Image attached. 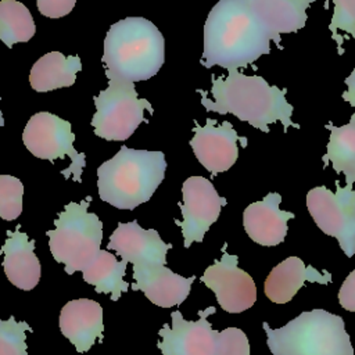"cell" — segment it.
Segmentation results:
<instances>
[{
    "label": "cell",
    "mask_w": 355,
    "mask_h": 355,
    "mask_svg": "<svg viewBox=\"0 0 355 355\" xmlns=\"http://www.w3.org/2000/svg\"><path fill=\"white\" fill-rule=\"evenodd\" d=\"M270 40L273 35L245 0H219L204 25L201 64L205 68H247L270 53Z\"/></svg>",
    "instance_id": "1"
},
{
    "label": "cell",
    "mask_w": 355,
    "mask_h": 355,
    "mask_svg": "<svg viewBox=\"0 0 355 355\" xmlns=\"http://www.w3.org/2000/svg\"><path fill=\"white\" fill-rule=\"evenodd\" d=\"M226 76H212V100L201 89V104L207 111L233 114L251 126L269 132V125L282 122L284 132L288 126L300 128L291 121L293 105L286 98V89L270 86L262 76L245 75L236 68L227 69Z\"/></svg>",
    "instance_id": "2"
},
{
    "label": "cell",
    "mask_w": 355,
    "mask_h": 355,
    "mask_svg": "<svg viewBox=\"0 0 355 355\" xmlns=\"http://www.w3.org/2000/svg\"><path fill=\"white\" fill-rule=\"evenodd\" d=\"M101 61L108 79L147 80L164 65V36L148 19L128 17L111 25Z\"/></svg>",
    "instance_id": "3"
},
{
    "label": "cell",
    "mask_w": 355,
    "mask_h": 355,
    "mask_svg": "<svg viewBox=\"0 0 355 355\" xmlns=\"http://www.w3.org/2000/svg\"><path fill=\"white\" fill-rule=\"evenodd\" d=\"M162 151L122 146L97 169V189L103 201L118 209H135L148 201L165 178Z\"/></svg>",
    "instance_id": "4"
},
{
    "label": "cell",
    "mask_w": 355,
    "mask_h": 355,
    "mask_svg": "<svg viewBox=\"0 0 355 355\" xmlns=\"http://www.w3.org/2000/svg\"><path fill=\"white\" fill-rule=\"evenodd\" d=\"M262 327L273 355H354L343 318L324 309L302 312L279 329Z\"/></svg>",
    "instance_id": "5"
},
{
    "label": "cell",
    "mask_w": 355,
    "mask_h": 355,
    "mask_svg": "<svg viewBox=\"0 0 355 355\" xmlns=\"http://www.w3.org/2000/svg\"><path fill=\"white\" fill-rule=\"evenodd\" d=\"M90 201L92 197L87 196L80 202L67 204L54 220L55 229L46 233L53 258L64 263L68 275L82 272L100 251L103 222L87 211Z\"/></svg>",
    "instance_id": "6"
},
{
    "label": "cell",
    "mask_w": 355,
    "mask_h": 355,
    "mask_svg": "<svg viewBox=\"0 0 355 355\" xmlns=\"http://www.w3.org/2000/svg\"><path fill=\"white\" fill-rule=\"evenodd\" d=\"M96 112L92 118L94 135L108 141L129 139L144 119V111L154 112L146 98H139L133 82L108 79L107 89L94 97Z\"/></svg>",
    "instance_id": "7"
},
{
    "label": "cell",
    "mask_w": 355,
    "mask_h": 355,
    "mask_svg": "<svg viewBox=\"0 0 355 355\" xmlns=\"http://www.w3.org/2000/svg\"><path fill=\"white\" fill-rule=\"evenodd\" d=\"M73 140L71 123L50 112L32 115L22 132V141L35 157L54 162V159L68 155L72 162L61 173L65 179L72 176V180L80 183L86 161L85 154L73 148Z\"/></svg>",
    "instance_id": "8"
},
{
    "label": "cell",
    "mask_w": 355,
    "mask_h": 355,
    "mask_svg": "<svg viewBox=\"0 0 355 355\" xmlns=\"http://www.w3.org/2000/svg\"><path fill=\"white\" fill-rule=\"evenodd\" d=\"M306 207L318 227L337 239L344 254H355V190L352 184L340 186L336 180V193L326 186L308 191Z\"/></svg>",
    "instance_id": "9"
},
{
    "label": "cell",
    "mask_w": 355,
    "mask_h": 355,
    "mask_svg": "<svg viewBox=\"0 0 355 355\" xmlns=\"http://www.w3.org/2000/svg\"><path fill=\"white\" fill-rule=\"evenodd\" d=\"M183 202H179L183 220L175 219L180 226L184 247L189 248L194 241L201 243L214 222L218 220L222 207L227 204L220 197L209 179L190 176L182 184Z\"/></svg>",
    "instance_id": "10"
},
{
    "label": "cell",
    "mask_w": 355,
    "mask_h": 355,
    "mask_svg": "<svg viewBox=\"0 0 355 355\" xmlns=\"http://www.w3.org/2000/svg\"><path fill=\"white\" fill-rule=\"evenodd\" d=\"M223 244L222 258L208 266L201 282L215 293L220 308L229 313H240L255 304L257 286L252 277L237 266V255L226 252Z\"/></svg>",
    "instance_id": "11"
},
{
    "label": "cell",
    "mask_w": 355,
    "mask_h": 355,
    "mask_svg": "<svg viewBox=\"0 0 355 355\" xmlns=\"http://www.w3.org/2000/svg\"><path fill=\"white\" fill-rule=\"evenodd\" d=\"M215 306L198 311V320H186L180 311L172 312V326L164 323L158 330L157 347L164 355H216L218 334L208 322Z\"/></svg>",
    "instance_id": "12"
},
{
    "label": "cell",
    "mask_w": 355,
    "mask_h": 355,
    "mask_svg": "<svg viewBox=\"0 0 355 355\" xmlns=\"http://www.w3.org/2000/svg\"><path fill=\"white\" fill-rule=\"evenodd\" d=\"M193 132L194 136L190 140L193 153L212 176L226 172L237 161L239 140H241L243 147L247 146V139L240 137L229 121L218 125L215 119L207 118L204 126L194 121Z\"/></svg>",
    "instance_id": "13"
},
{
    "label": "cell",
    "mask_w": 355,
    "mask_h": 355,
    "mask_svg": "<svg viewBox=\"0 0 355 355\" xmlns=\"http://www.w3.org/2000/svg\"><path fill=\"white\" fill-rule=\"evenodd\" d=\"M172 248L155 229H143L137 220L119 222L110 237L107 250H114L122 259L140 265H166V252Z\"/></svg>",
    "instance_id": "14"
},
{
    "label": "cell",
    "mask_w": 355,
    "mask_h": 355,
    "mask_svg": "<svg viewBox=\"0 0 355 355\" xmlns=\"http://www.w3.org/2000/svg\"><path fill=\"white\" fill-rule=\"evenodd\" d=\"M132 290L143 291L144 295L157 306L171 308L180 305L190 294L191 283L196 276L183 277L162 263L133 266Z\"/></svg>",
    "instance_id": "15"
},
{
    "label": "cell",
    "mask_w": 355,
    "mask_h": 355,
    "mask_svg": "<svg viewBox=\"0 0 355 355\" xmlns=\"http://www.w3.org/2000/svg\"><path fill=\"white\" fill-rule=\"evenodd\" d=\"M58 327L78 352H87L96 341L103 343V308L89 298L68 301L60 312Z\"/></svg>",
    "instance_id": "16"
},
{
    "label": "cell",
    "mask_w": 355,
    "mask_h": 355,
    "mask_svg": "<svg viewBox=\"0 0 355 355\" xmlns=\"http://www.w3.org/2000/svg\"><path fill=\"white\" fill-rule=\"evenodd\" d=\"M282 196L269 193L261 201L250 204L243 212V225L250 239L261 245L272 247L284 241L287 222L295 215L282 211L279 204Z\"/></svg>",
    "instance_id": "17"
},
{
    "label": "cell",
    "mask_w": 355,
    "mask_h": 355,
    "mask_svg": "<svg viewBox=\"0 0 355 355\" xmlns=\"http://www.w3.org/2000/svg\"><path fill=\"white\" fill-rule=\"evenodd\" d=\"M7 230V239L0 250L4 255L3 269L11 284L21 290H32L40 280L42 266L35 254V240H29L28 234L19 232Z\"/></svg>",
    "instance_id": "18"
},
{
    "label": "cell",
    "mask_w": 355,
    "mask_h": 355,
    "mask_svg": "<svg viewBox=\"0 0 355 355\" xmlns=\"http://www.w3.org/2000/svg\"><path fill=\"white\" fill-rule=\"evenodd\" d=\"M331 280V273L323 270L322 273L313 266H305L298 257H288L276 265L268 275L263 283L265 295L276 304L288 302L305 282L327 284Z\"/></svg>",
    "instance_id": "19"
},
{
    "label": "cell",
    "mask_w": 355,
    "mask_h": 355,
    "mask_svg": "<svg viewBox=\"0 0 355 355\" xmlns=\"http://www.w3.org/2000/svg\"><path fill=\"white\" fill-rule=\"evenodd\" d=\"M257 18L280 43L282 33H294L305 26L306 10L315 0H245Z\"/></svg>",
    "instance_id": "20"
},
{
    "label": "cell",
    "mask_w": 355,
    "mask_h": 355,
    "mask_svg": "<svg viewBox=\"0 0 355 355\" xmlns=\"http://www.w3.org/2000/svg\"><path fill=\"white\" fill-rule=\"evenodd\" d=\"M80 69L82 61L78 55L65 57L60 51H50L33 64L29 82L32 89L39 93L68 87L75 83Z\"/></svg>",
    "instance_id": "21"
},
{
    "label": "cell",
    "mask_w": 355,
    "mask_h": 355,
    "mask_svg": "<svg viewBox=\"0 0 355 355\" xmlns=\"http://www.w3.org/2000/svg\"><path fill=\"white\" fill-rule=\"evenodd\" d=\"M128 261H116V257L107 250H100L92 262L82 270V277L87 284L94 286L96 293L110 294L112 301L119 300L128 291L129 283L123 280Z\"/></svg>",
    "instance_id": "22"
},
{
    "label": "cell",
    "mask_w": 355,
    "mask_h": 355,
    "mask_svg": "<svg viewBox=\"0 0 355 355\" xmlns=\"http://www.w3.org/2000/svg\"><path fill=\"white\" fill-rule=\"evenodd\" d=\"M326 128L330 130V140L323 157V166L331 164L336 173H344L348 178L355 165V114L344 126L327 123Z\"/></svg>",
    "instance_id": "23"
},
{
    "label": "cell",
    "mask_w": 355,
    "mask_h": 355,
    "mask_svg": "<svg viewBox=\"0 0 355 355\" xmlns=\"http://www.w3.org/2000/svg\"><path fill=\"white\" fill-rule=\"evenodd\" d=\"M35 31L33 17L25 4L17 0L0 1V40L8 49L32 39Z\"/></svg>",
    "instance_id": "24"
},
{
    "label": "cell",
    "mask_w": 355,
    "mask_h": 355,
    "mask_svg": "<svg viewBox=\"0 0 355 355\" xmlns=\"http://www.w3.org/2000/svg\"><path fill=\"white\" fill-rule=\"evenodd\" d=\"M26 331H33L26 322H17L14 316L0 319V355H28Z\"/></svg>",
    "instance_id": "25"
},
{
    "label": "cell",
    "mask_w": 355,
    "mask_h": 355,
    "mask_svg": "<svg viewBox=\"0 0 355 355\" xmlns=\"http://www.w3.org/2000/svg\"><path fill=\"white\" fill-rule=\"evenodd\" d=\"M22 182L11 175H0V218L17 219L22 212Z\"/></svg>",
    "instance_id": "26"
},
{
    "label": "cell",
    "mask_w": 355,
    "mask_h": 355,
    "mask_svg": "<svg viewBox=\"0 0 355 355\" xmlns=\"http://www.w3.org/2000/svg\"><path fill=\"white\" fill-rule=\"evenodd\" d=\"M333 17L329 25L331 36L338 42L337 31L341 29L355 39V0H333Z\"/></svg>",
    "instance_id": "27"
},
{
    "label": "cell",
    "mask_w": 355,
    "mask_h": 355,
    "mask_svg": "<svg viewBox=\"0 0 355 355\" xmlns=\"http://www.w3.org/2000/svg\"><path fill=\"white\" fill-rule=\"evenodd\" d=\"M216 355H250V343L245 333L237 327L219 331Z\"/></svg>",
    "instance_id": "28"
},
{
    "label": "cell",
    "mask_w": 355,
    "mask_h": 355,
    "mask_svg": "<svg viewBox=\"0 0 355 355\" xmlns=\"http://www.w3.org/2000/svg\"><path fill=\"white\" fill-rule=\"evenodd\" d=\"M76 0H37L36 6L42 15L49 18H61L72 11Z\"/></svg>",
    "instance_id": "29"
},
{
    "label": "cell",
    "mask_w": 355,
    "mask_h": 355,
    "mask_svg": "<svg viewBox=\"0 0 355 355\" xmlns=\"http://www.w3.org/2000/svg\"><path fill=\"white\" fill-rule=\"evenodd\" d=\"M338 301L344 309L355 312V269L347 276V279L341 284L338 291Z\"/></svg>",
    "instance_id": "30"
},
{
    "label": "cell",
    "mask_w": 355,
    "mask_h": 355,
    "mask_svg": "<svg viewBox=\"0 0 355 355\" xmlns=\"http://www.w3.org/2000/svg\"><path fill=\"white\" fill-rule=\"evenodd\" d=\"M345 85H347V90L341 96L347 103L355 107V68L352 69L349 76L345 79Z\"/></svg>",
    "instance_id": "31"
},
{
    "label": "cell",
    "mask_w": 355,
    "mask_h": 355,
    "mask_svg": "<svg viewBox=\"0 0 355 355\" xmlns=\"http://www.w3.org/2000/svg\"><path fill=\"white\" fill-rule=\"evenodd\" d=\"M3 125H4V118H3V114L0 111V126H3Z\"/></svg>",
    "instance_id": "32"
}]
</instances>
